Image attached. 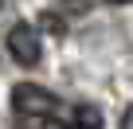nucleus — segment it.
Returning <instances> with one entry per match:
<instances>
[{
  "instance_id": "f257e3e1",
  "label": "nucleus",
  "mask_w": 133,
  "mask_h": 129,
  "mask_svg": "<svg viewBox=\"0 0 133 129\" xmlns=\"http://www.w3.org/2000/svg\"><path fill=\"white\" fill-rule=\"evenodd\" d=\"M12 106H16L20 117H55L59 113V98L47 86H35V82H16L12 86Z\"/></svg>"
},
{
  "instance_id": "f03ea898",
  "label": "nucleus",
  "mask_w": 133,
  "mask_h": 129,
  "mask_svg": "<svg viewBox=\"0 0 133 129\" xmlns=\"http://www.w3.org/2000/svg\"><path fill=\"white\" fill-rule=\"evenodd\" d=\"M8 55L20 63V67H35L39 55H43L39 31H35L31 24H12V31H8Z\"/></svg>"
},
{
  "instance_id": "7ed1b4c3",
  "label": "nucleus",
  "mask_w": 133,
  "mask_h": 129,
  "mask_svg": "<svg viewBox=\"0 0 133 129\" xmlns=\"http://www.w3.org/2000/svg\"><path fill=\"white\" fill-rule=\"evenodd\" d=\"M71 129H102V113L94 106H75L71 110Z\"/></svg>"
},
{
  "instance_id": "20e7f679",
  "label": "nucleus",
  "mask_w": 133,
  "mask_h": 129,
  "mask_svg": "<svg viewBox=\"0 0 133 129\" xmlns=\"http://www.w3.org/2000/svg\"><path fill=\"white\" fill-rule=\"evenodd\" d=\"M43 28H47V31H63V20H59V16H51V12H47V16H43Z\"/></svg>"
},
{
  "instance_id": "39448f33",
  "label": "nucleus",
  "mask_w": 133,
  "mask_h": 129,
  "mask_svg": "<svg viewBox=\"0 0 133 129\" xmlns=\"http://www.w3.org/2000/svg\"><path fill=\"white\" fill-rule=\"evenodd\" d=\"M121 129H133V110H125V113H121Z\"/></svg>"
},
{
  "instance_id": "423d86ee",
  "label": "nucleus",
  "mask_w": 133,
  "mask_h": 129,
  "mask_svg": "<svg viewBox=\"0 0 133 129\" xmlns=\"http://www.w3.org/2000/svg\"><path fill=\"white\" fill-rule=\"evenodd\" d=\"M114 4H121V0H114Z\"/></svg>"
}]
</instances>
